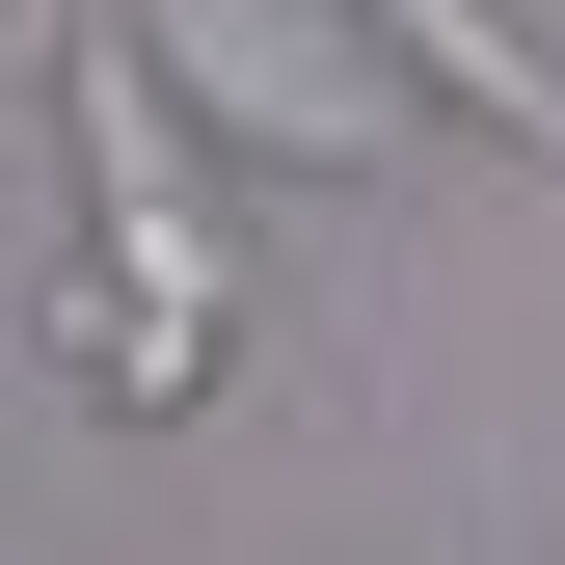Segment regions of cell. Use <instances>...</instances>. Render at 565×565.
<instances>
[{
	"mask_svg": "<svg viewBox=\"0 0 565 565\" xmlns=\"http://www.w3.org/2000/svg\"><path fill=\"white\" fill-rule=\"evenodd\" d=\"M54 135H82V297H54V377L189 431L216 404V323H243V243H216V135L162 108L135 0H54Z\"/></svg>",
	"mask_w": 565,
	"mask_h": 565,
	"instance_id": "obj_1",
	"label": "cell"
},
{
	"mask_svg": "<svg viewBox=\"0 0 565 565\" xmlns=\"http://www.w3.org/2000/svg\"><path fill=\"white\" fill-rule=\"evenodd\" d=\"M350 28H377L431 108H484L512 162H565V28H539V0H350Z\"/></svg>",
	"mask_w": 565,
	"mask_h": 565,
	"instance_id": "obj_3",
	"label": "cell"
},
{
	"mask_svg": "<svg viewBox=\"0 0 565 565\" xmlns=\"http://www.w3.org/2000/svg\"><path fill=\"white\" fill-rule=\"evenodd\" d=\"M0 28H28V0H0Z\"/></svg>",
	"mask_w": 565,
	"mask_h": 565,
	"instance_id": "obj_4",
	"label": "cell"
},
{
	"mask_svg": "<svg viewBox=\"0 0 565 565\" xmlns=\"http://www.w3.org/2000/svg\"><path fill=\"white\" fill-rule=\"evenodd\" d=\"M135 54H162V108L216 135V162L377 189V135H404V54L350 28V0H135Z\"/></svg>",
	"mask_w": 565,
	"mask_h": 565,
	"instance_id": "obj_2",
	"label": "cell"
}]
</instances>
